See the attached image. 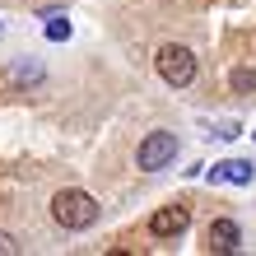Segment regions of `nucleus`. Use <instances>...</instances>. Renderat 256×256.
<instances>
[{"instance_id":"nucleus-1","label":"nucleus","mask_w":256,"mask_h":256,"mask_svg":"<svg viewBox=\"0 0 256 256\" xmlns=\"http://www.w3.org/2000/svg\"><path fill=\"white\" fill-rule=\"evenodd\" d=\"M52 219L61 228H70V233H84V228L98 224V200L88 191H80V186H66V191L52 196Z\"/></svg>"},{"instance_id":"nucleus-4","label":"nucleus","mask_w":256,"mask_h":256,"mask_svg":"<svg viewBox=\"0 0 256 256\" xmlns=\"http://www.w3.org/2000/svg\"><path fill=\"white\" fill-rule=\"evenodd\" d=\"M191 228V210L186 205H163L154 219H149V233L154 238H182Z\"/></svg>"},{"instance_id":"nucleus-5","label":"nucleus","mask_w":256,"mask_h":256,"mask_svg":"<svg viewBox=\"0 0 256 256\" xmlns=\"http://www.w3.org/2000/svg\"><path fill=\"white\" fill-rule=\"evenodd\" d=\"M252 177H256V168H252L247 158H224V163L210 168V182H219V186H228V182H233V186H247Z\"/></svg>"},{"instance_id":"nucleus-10","label":"nucleus","mask_w":256,"mask_h":256,"mask_svg":"<svg viewBox=\"0 0 256 256\" xmlns=\"http://www.w3.org/2000/svg\"><path fill=\"white\" fill-rule=\"evenodd\" d=\"M19 252V242H14V233H0V256H14Z\"/></svg>"},{"instance_id":"nucleus-7","label":"nucleus","mask_w":256,"mask_h":256,"mask_svg":"<svg viewBox=\"0 0 256 256\" xmlns=\"http://www.w3.org/2000/svg\"><path fill=\"white\" fill-rule=\"evenodd\" d=\"M228 84L238 88V94H256V70H252V66H238V70L228 74Z\"/></svg>"},{"instance_id":"nucleus-8","label":"nucleus","mask_w":256,"mask_h":256,"mask_svg":"<svg viewBox=\"0 0 256 256\" xmlns=\"http://www.w3.org/2000/svg\"><path fill=\"white\" fill-rule=\"evenodd\" d=\"M42 19H47V14H42ZM42 33H47L52 42H66V38H70V24L61 19V14H52V19H47V24H42Z\"/></svg>"},{"instance_id":"nucleus-3","label":"nucleus","mask_w":256,"mask_h":256,"mask_svg":"<svg viewBox=\"0 0 256 256\" xmlns=\"http://www.w3.org/2000/svg\"><path fill=\"white\" fill-rule=\"evenodd\" d=\"M177 158V135L172 130H149L140 149H135V168L140 172H158V168H168V163Z\"/></svg>"},{"instance_id":"nucleus-9","label":"nucleus","mask_w":256,"mask_h":256,"mask_svg":"<svg viewBox=\"0 0 256 256\" xmlns=\"http://www.w3.org/2000/svg\"><path fill=\"white\" fill-rule=\"evenodd\" d=\"M210 135H219V140H233V135H242V122H214V130Z\"/></svg>"},{"instance_id":"nucleus-2","label":"nucleus","mask_w":256,"mask_h":256,"mask_svg":"<svg viewBox=\"0 0 256 256\" xmlns=\"http://www.w3.org/2000/svg\"><path fill=\"white\" fill-rule=\"evenodd\" d=\"M154 70H158V80L172 84V88H191L196 74H200V66H196V52L182 47V42H163V47L154 52Z\"/></svg>"},{"instance_id":"nucleus-6","label":"nucleus","mask_w":256,"mask_h":256,"mask_svg":"<svg viewBox=\"0 0 256 256\" xmlns=\"http://www.w3.org/2000/svg\"><path fill=\"white\" fill-rule=\"evenodd\" d=\"M238 242H242V228H238L233 219L210 224V252H238Z\"/></svg>"}]
</instances>
